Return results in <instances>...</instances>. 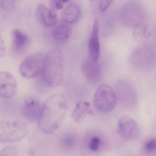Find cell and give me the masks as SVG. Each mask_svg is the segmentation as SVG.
<instances>
[{"label": "cell", "mask_w": 156, "mask_h": 156, "mask_svg": "<svg viewBox=\"0 0 156 156\" xmlns=\"http://www.w3.org/2000/svg\"><path fill=\"white\" fill-rule=\"evenodd\" d=\"M68 108V101L64 95L56 94L48 98L42 106L38 120L40 130L47 134L56 131L64 118Z\"/></svg>", "instance_id": "6da1fadb"}, {"label": "cell", "mask_w": 156, "mask_h": 156, "mask_svg": "<svg viewBox=\"0 0 156 156\" xmlns=\"http://www.w3.org/2000/svg\"><path fill=\"white\" fill-rule=\"evenodd\" d=\"M64 73L63 58L61 51L51 50L44 55L42 71L44 81L50 87H57L62 81Z\"/></svg>", "instance_id": "7a4b0ae2"}, {"label": "cell", "mask_w": 156, "mask_h": 156, "mask_svg": "<svg viewBox=\"0 0 156 156\" xmlns=\"http://www.w3.org/2000/svg\"><path fill=\"white\" fill-rule=\"evenodd\" d=\"M146 16L145 7L140 2L131 0L122 6L119 12L121 23L126 27L134 29L144 23Z\"/></svg>", "instance_id": "3957f363"}, {"label": "cell", "mask_w": 156, "mask_h": 156, "mask_svg": "<svg viewBox=\"0 0 156 156\" xmlns=\"http://www.w3.org/2000/svg\"><path fill=\"white\" fill-rule=\"evenodd\" d=\"M29 132L28 125L17 120H2L0 122V141L7 143L20 141Z\"/></svg>", "instance_id": "277c9868"}, {"label": "cell", "mask_w": 156, "mask_h": 156, "mask_svg": "<svg viewBox=\"0 0 156 156\" xmlns=\"http://www.w3.org/2000/svg\"><path fill=\"white\" fill-rule=\"evenodd\" d=\"M129 62L133 67L138 70H149L153 67L156 63V51L150 44H144L132 52Z\"/></svg>", "instance_id": "5b68a950"}, {"label": "cell", "mask_w": 156, "mask_h": 156, "mask_svg": "<svg viewBox=\"0 0 156 156\" xmlns=\"http://www.w3.org/2000/svg\"><path fill=\"white\" fill-rule=\"evenodd\" d=\"M116 102V95L108 85H101L95 92L93 103L95 108L99 112H110L115 106Z\"/></svg>", "instance_id": "8992f818"}, {"label": "cell", "mask_w": 156, "mask_h": 156, "mask_svg": "<svg viewBox=\"0 0 156 156\" xmlns=\"http://www.w3.org/2000/svg\"><path fill=\"white\" fill-rule=\"evenodd\" d=\"M44 55L34 53L27 56L20 65V72L24 78L30 79L39 75L43 70Z\"/></svg>", "instance_id": "52a82bcc"}, {"label": "cell", "mask_w": 156, "mask_h": 156, "mask_svg": "<svg viewBox=\"0 0 156 156\" xmlns=\"http://www.w3.org/2000/svg\"><path fill=\"white\" fill-rule=\"evenodd\" d=\"M117 95L120 102L124 105L131 107L137 101V94L132 84L125 80L118 81L116 85Z\"/></svg>", "instance_id": "ba28073f"}, {"label": "cell", "mask_w": 156, "mask_h": 156, "mask_svg": "<svg viewBox=\"0 0 156 156\" xmlns=\"http://www.w3.org/2000/svg\"><path fill=\"white\" fill-rule=\"evenodd\" d=\"M18 85L15 77L7 72L0 73V96L2 98H11L17 93Z\"/></svg>", "instance_id": "9c48e42d"}, {"label": "cell", "mask_w": 156, "mask_h": 156, "mask_svg": "<svg viewBox=\"0 0 156 156\" xmlns=\"http://www.w3.org/2000/svg\"><path fill=\"white\" fill-rule=\"evenodd\" d=\"M118 128L121 136L129 140L136 138L140 132L139 127L136 121L128 116L122 117L119 119Z\"/></svg>", "instance_id": "30bf717a"}, {"label": "cell", "mask_w": 156, "mask_h": 156, "mask_svg": "<svg viewBox=\"0 0 156 156\" xmlns=\"http://www.w3.org/2000/svg\"><path fill=\"white\" fill-rule=\"evenodd\" d=\"M81 71L85 78L93 83H97L102 78V69L98 62L93 61L89 58L82 63Z\"/></svg>", "instance_id": "8fae6325"}, {"label": "cell", "mask_w": 156, "mask_h": 156, "mask_svg": "<svg viewBox=\"0 0 156 156\" xmlns=\"http://www.w3.org/2000/svg\"><path fill=\"white\" fill-rule=\"evenodd\" d=\"M89 58L98 62L100 55V46L99 38V23L96 19L93 24L91 36L88 43Z\"/></svg>", "instance_id": "7c38bea8"}, {"label": "cell", "mask_w": 156, "mask_h": 156, "mask_svg": "<svg viewBox=\"0 0 156 156\" xmlns=\"http://www.w3.org/2000/svg\"><path fill=\"white\" fill-rule=\"evenodd\" d=\"M42 106L40 102L36 98H28L25 99L23 105V115L30 120H38L41 111Z\"/></svg>", "instance_id": "4fadbf2b"}, {"label": "cell", "mask_w": 156, "mask_h": 156, "mask_svg": "<svg viewBox=\"0 0 156 156\" xmlns=\"http://www.w3.org/2000/svg\"><path fill=\"white\" fill-rule=\"evenodd\" d=\"M37 14L40 21L46 27H52L57 22V14L54 10L49 9L43 4L38 6Z\"/></svg>", "instance_id": "5bb4252c"}, {"label": "cell", "mask_w": 156, "mask_h": 156, "mask_svg": "<svg viewBox=\"0 0 156 156\" xmlns=\"http://www.w3.org/2000/svg\"><path fill=\"white\" fill-rule=\"evenodd\" d=\"M91 104L86 101L78 102L72 113V118L76 123H81L88 116L93 114Z\"/></svg>", "instance_id": "9a60e30c"}, {"label": "cell", "mask_w": 156, "mask_h": 156, "mask_svg": "<svg viewBox=\"0 0 156 156\" xmlns=\"http://www.w3.org/2000/svg\"><path fill=\"white\" fill-rule=\"evenodd\" d=\"M12 45L14 51L23 52L29 46L30 38L26 34L20 29H15L12 32Z\"/></svg>", "instance_id": "2e32d148"}, {"label": "cell", "mask_w": 156, "mask_h": 156, "mask_svg": "<svg viewBox=\"0 0 156 156\" xmlns=\"http://www.w3.org/2000/svg\"><path fill=\"white\" fill-rule=\"evenodd\" d=\"M80 14L81 9L79 4L76 2H72L64 9L62 17L66 23H75L79 20Z\"/></svg>", "instance_id": "e0dca14e"}, {"label": "cell", "mask_w": 156, "mask_h": 156, "mask_svg": "<svg viewBox=\"0 0 156 156\" xmlns=\"http://www.w3.org/2000/svg\"><path fill=\"white\" fill-rule=\"evenodd\" d=\"M71 31V28L67 24L63 23L57 25L53 29L51 35L55 41H64L69 38Z\"/></svg>", "instance_id": "ac0fdd59"}, {"label": "cell", "mask_w": 156, "mask_h": 156, "mask_svg": "<svg viewBox=\"0 0 156 156\" xmlns=\"http://www.w3.org/2000/svg\"><path fill=\"white\" fill-rule=\"evenodd\" d=\"M134 35L138 39L144 38L148 35L147 28L144 23L138 25L134 28Z\"/></svg>", "instance_id": "d6986e66"}, {"label": "cell", "mask_w": 156, "mask_h": 156, "mask_svg": "<svg viewBox=\"0 0 156 156\" xmlns=\"http://www.w3.org/2000/svg\"><path fill=\"white\" fill-rule=\"evenodd\" d=\"M101 144V140L98 136H94L91 138L88 143V148L93 151L98 150Z\"/></svg>", "instance_id": "ffe728a7"}, {"label": "cell", "mask_w": 156, "mask_h": 156, "mask_svg": "<svg viewBox=\"0 0 156 156\" xmlns=\"http://www.w3.org/2000/svg\"><path fill=\"white\" fill-rule=\"evenodd\" d=\"M1 9L5 11H12L16 7V0H0Z\"/></svg>", "instance_id": "44dd1931"}, {"label": "cell", "mask_w": 156, "mask_h": 156, "mask_svg": "<svg viewBox=\"0 0 156 156\" xmlns=\"http://www.w3.org/2000/svg\"><path fill=\"white\" fill-rule=\"evenodd\" d=\"M17 148L13 146H9L2 149L0 151V156H17Z\"/></svg>", "instance_id": "7402d4cb"}, {"label": "cell", "mask_w": 156, "mask_h": 156, "mask_svg": "<svg viewBox=\"0 0 156 156\" xmlns=\"http://www.w3.org/2000/svg\"><path fill=\"white\" fill-rule=\"evenodd\" d=\"M145 150L147 152H154L156 151V138H152L148 140L145 143Z\"/></svg>", "instance_id": "603a6c76"}, {"label": "cell", "mask_w": 156, "mask_h": 156, "mask_svg": "<svg viewBox=\"0 0 156 156\" xmlns=\"http://www.w3.org/2000/svg\"><path fill=\"white\" fill-rule=\"evenodd\" d=\"M99 3V9L102 12L106 11L112 4L114 0H98Z\"/></svg>", "instance_id": "cb8c5ba5"}, {"label": "cell", "mask_w": 156, "mask_h": 156, "mask_svg": "<svg viewBox=\"0 0 156 156\" xmlns=\"http://www.w3.org/2000/svg\"><path fill=\"white\" fill-rule=\"evenodd\" d=\"M74 138L72 136H67L64 138L62 140V144L66 147H71L74 145Z\"/></svg>", "instance_id": "d4e9b609"}, {"label": "cell", "mask_w": 156, "mask_h": 156, "mask_svg": "<svg viewBox=\"0 0 156 156\" xmlns=\"http://www.w3.org/2000/svg\"><path fill=\"white\" fill-rule=\"evenodd\" d=\"M51 7L54 10H61L63 7L64 3L61 0H50Z\"/></svg>", "instance_id": "484cf974"}, {"label": "cell", "mask_w": 156, "mask_h": 156, "mask_svg": "<svg viewBox=\"0 0 156 156\" xmlns=\"http://www.w3.org/2000/svg\"><path fill=\"white\" fill-rule=\"evenodd\" d=\"M5 51V45L4 43L2 42V39H1V55L2 57Z\"/></svg>", "instance_id": "4316f807"}, {"label": "cell", "mask_w": 156, "mask_h": 156, "mask_svg": "<svg viewBox=\"0 0 156 156\" xmlns=\"http://www.w3.org/2000/svg\"><path fill=\"white\" fill-rule=\"evenodd\" d=\"M61 1H62V2L63 3H67V2H69L70 0H61Z\"/></svg>", "instance_id": "83f0119b"}, {"label": "cell", "mask_w": 156, "mask_h": 156, "mask_svg": "<svg viewBox=\"0 0 156 156\" xmlns=\"http://www.w3.org/2000/svg\"><path fill=\"white\" fill-rule=\"evenodd\" d=\"M90 1H94V0H90Z\"/></svg>", "instance_id": "f1b7e54d"}]
</instances>
